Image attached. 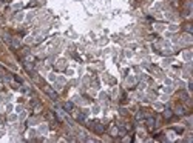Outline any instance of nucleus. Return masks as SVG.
Listing matches in <instances>:
<instances>
[{
	"mask_svg": "<svg viewBox=\"0 0 193 143\" xmlns=\"http://www.w3.org/2000/svg\"><path fill=\"white\" fill-rule=\"evenodd\" d=\"M45 92L50 95V99H53V100H57V94L54 92L53 89H50V88H45Z\"/></svg>",
	"mask_w": 193,
	"mask_h": 143,
	"instance_id": "f257e3e1",
	"label": "nucleus"
},
{
	"mask_svg": "<svg viewBox=\"0 0 193 143\" xmlns=\"http://www.w3.org/2000/svg\"><path fill=\"white\" fill-rule=\"evenodd\" d=\"M172 114H173V112L170 111V109H167V111L164 112V115H165V117H172Z\"/></svg>",
	"mask_w": 193,
	"mask_h": 143,
	"instance_id": "39448f33",
	"label": "nucleus"
},
{
	"mask_svg": "<svg viewBox=\"0 0 193 143\" xmlns=\"http://www.w3.org/2000/svg\"><path fill=\"white\" fill-rule=\"evenodd\" d=\"M184 29H185V31H188V32H192V26H190V25H185V26H184Z\"/></svg>",
	"mask_w": 193,
	"mask_h": 143,
	"instance_id": "423d86ee",
	"label": "nucleus"
},
{
	"mask_svg": "<svg viewBox=\"0 0 193 143\" xmlns=\"http://www.w3.org/2000/svg\"><path fill=\"white\" fill-rule=\"evenodd\" d=\"M63 109H65L67 112H71V111L74 109V105H73L71 102H67V103H63Z\"/></svg>",
	"mask_w": 193,
	"mask_h": 143,
	"instance_id": "f03ea898",
	"label": "nucleus"
},
{
	"mask_svg": "<svg viewBox=\"0 0 193 143\" xmlns=\"http://www.w3.org/2000/svg\"><path fill=\"white\" fill-rule=\"evenodd\" d=\"M94 131L99 132V134H102V132H104V126L100 125V123H94Z\"/></svg>",
	"mask_w": 193,
	"mask_h": 143,
	"instance_id": "7ed1b4c3",
	"label": "nucleus"
},
{
	"mask_svg": "<svg viewBox=\"0 0 193 143\" xmlns=\"http://www.w3.org/2000/svg\"><path fill=\"white\" fill-rule=\"evenodd\" d=\"M147 125H148L150 128H151V126L155 125V120H153V119H148V120H147Z\"/></svg>",
	"mask_w": 193,
	"mask_h": 143,
	"instance_id": "20e7f679",
	"label": "nucleus"
}]
</instances>
